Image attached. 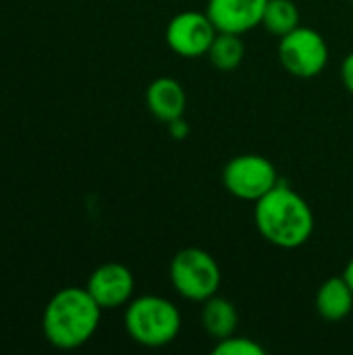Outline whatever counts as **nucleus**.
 I'll list each match as a JSON object with an SVG mask.
<instances>
[{"instance_id":"nucleus-1","label":"nucleus","mask_w":353,"mask_h":355,"mask_svg":"<svg viewBox=\"0 0 353 355\" xmlns=\"http://www.w3.org/2000/svg\"><path fill=\"white\" fill-rule=\"evenodd\" d=\"M254 223L264 241L281 250L306 245L314 233V212L306 198L279 183L254 206Z\"/></svg>"},{"instance_id":"nucleus-2","label":"nucleus","mask_w":353,"mask_h":355,"mask_svg":"<svg viewBox=\"0 0 353 355\" xmlns=\"http://www.w3.org/2000/svg\"><path fill=\"white\" fill-rule=\"evenodd\" d=\"M102 312L104 310L85 287H64L46 304L42 333L56 349H77L96 335Z\"/></svg>"},{"instance_id":"nucleus-3","label":"nucleus","mask_w":353,"mask_h":355,"mask_svg":"<svg viewBox=\"0 0 353 355\" xmlns=\"http://www.w3.org/2000/svg\"><path fill=\"white\" fill-rule=\"evenodd\" d=\"M125 331L141 347L160 349L171 345L181 333L179 308L162 295H139L125 306Z\"/></svg>"},{"instance_id":"nucleus-4","label":"nucleus","mask_w":353,"mask_h":355,"mask_svg":"<svg viewBox=\"0 0 353 355\" xmlns=\"http://www.w3.org/2000/svg\"><path fill=\"white\" fill-rule=\"evenodd\" d=\"M169 279L183 300L202 304L218 293L223 272L210 252L202 248H183L169 264Z\"/></svg>"},{"instance_id":"nucleus-5","label":"nucleus","mask_w":353,"mask_h":355,"mask_svg":"<svg viewBox=\"0 0 353 355\" xmlns=\"http://www.w3.org/2000/svg\"><path fill=\"white\" fill-rule=\"evenodd\" d=\"M277 54L283 69L298 79H314L329 64V44L325 35L306 25L279 37Z\"/></svg>"},{"instance_id":"nucleus-6","label":"nucleus","mask_w":353,"mask_h":355,"mask_svg":"<svg viewBox=\"0 0 353 355\" xmlns=\"http://www.w3.org/2000/svg\"><path fill=\"white\" fill-rule=\"evenodd\" d=\"M279 173L275 164L262 154L233 156L223 168L225 189L241 202H258L270 189L279 185Z\"/></svg>"},{"instance_id":"nucleus-7","label":"nucleus","mask_w":353,"mask_h":355,"mask_svg":"<svg viewBox=\"0 0 353 355\" xmlns=\"http://www.w3.org/2000/svg\"><path fill=\"white\" fill-rule=\"evenodd\" d=\"M216 33L218 31L206 10H183L169 21L164 40L175 54L183 58H200L208 54Z\"/></svg>"},{"instance_id":"nucleus-8","label":"nucleus","mask_w":353,"mask_h":355,"mask_svg":"<svg viewBox=\"0 0 353 355\" xmlns=\"http://www.w3.org/2000/svg\"><path fill=\"white\" fill-rule=\"evenodd\" d=\"M85 289L102 310H117L133 300L135 277L125 264L106 262L89 275Z\"/></svg>"},{"instance_id":"nucleus-9","label":"nucleus","mask_w":353,"mask_h":355,"mask_svg":"<svg viewBox=\"0 0 353 355\" xmlns=\"http://www.w3.org/2000/svg\"><path fill=\"white\" fill-rule=\"evenodd\" d=\"M268 0H208L206 15L216 31L243 35L262 25Z\"/></svg>"},{"instance_id":"nucleus-10","label":"nucleus","mask_w":353,"mask_h":355,"mask_svg":"<svg viewBox=\"0 0 353 355\" xmlns=\"http://www.w3.org/2000/svg\"><path fill=\"white\" fill-rule=\"evenodd\" d=\"M146 106L150 114L162 123H171L185 114L187 94L185 87L173 77H156L146 87Z\"/></svg>"},{"instance_id":"nucleus-11","label":"nucleus","mask_w":353,"mask_h":355,"mask_svg":"<svg viewBox=\"0 0 353 355\" xmlns=\"http://www.w3.org/2000/svg\"><path fill=\"white\" fill-rule=\"evenodd\" d=\"M314 306L318 316L327 322H341L352 314L353 291L347 281L343 279V275L331 277L318 287Z\"/></svg>"},{"instance_id":"nucleus-12","label":"nucleus","mask_w":353,"mask_h":355,"mask_svg":"<svg viewBox=\"0 0 353 355\" xmlns=\"http://www.w3.org/2000/svg\"><path fill=\"white\" fill-rule=\"evenodd\" d=\"M200 322L204 333L214 339H227L231 335H235L237 327H239V312L235 308V304L227 297H221L218 293L212 295L210 300L202 302V312H200Z\"/></svg>"},{"instance_id":"nucleus-13","label":"nucleus","mask_w":353,"mask_h":355,"mask_svg":"<svg viewBox=\"0 0 353 355\" xmlns=\"http://www.w3.org/2000/svg\"><path fill=\"white\" fill-rule=\"evenodd\" d=\"M208 60L214 69L223 71V73H231L235 71L246 56V44L241 40V35L237 33H223L218 31L216 37L210 44L208 50Z\"/></svg>"},{"instance_id":"nucleus-14","label":"nucleus","mask_w":353,"mask_h":355,"mask_svg":"<svg viewBox=\"0 0 353 355\" xmlns=\"http://www.w3.org/2000/svg\"><path fill=\"white\" fill-rule=\"evenodd\" d=\"M302 25L300 8L293 0H268L262 17V27L277 37L287 35L289 31Z\"/></svg>"},{"instance_id":"nucleus-15","label":"nucleus","mask_w":353,"mask_h":355,"mask_svg":"<svg viewBox=\"0 0 353 355\" xmlns=\"http://www.w3.org/2000/svg\"><path fill=\"white\" fill-rule=\"evenodd\" d=\"M214 355H264L266 349L250 339V337H237V335H231L227 339H221L216 341L214 349H212Z\"/></svg>"},{"instance_id":"nucleus-16","label":"nucleus","mask_w":353,"mask_h":355,"mask_svg":"<svg viewBox=\"0 0 353 355\" xmlns=\"http://www.w3.org/2000/svg\"><path fill=\"white\" fill-rule=\"evenodd\" d=\"M341 81L345 89L353 96V52H350L341 62Z\"/></svg>"},{"instance_id":"nucleus-17","label":"nucleus","mask_w":353,"mask_h":355,"mask_svg":"<svg viewBox=\"0 0 353 355\" xmlns=\"http://www.w3.org/2000/svg\"><path fill=\"white\" fill-rule=\"evenodd\" d=\"M169 133H171L175 139H185V137H187V133H189V125H187V121H185L183 116H179V119L171 121V123H169Z\"/></svg>"},{"instance_id":"nucleus-18","label":"nucleus","mask_w":353,"mask_h":355,"mask_svg":"<svg viewBox=\"0 0 353 355\" xmlns=\"http://www.w3.org/2000/svg\"><path fill=\"white\" fill-rule=\"evenodd\" d=\"M343 279L347 281V285L352 287L353 291V258L347 262V266H345V270H343Z\"/></svg>"},{"instance_id":"nucleus-19","label":"nucleus","mask_w":353,"mask_h":355,"mask_svg":"<svg viewBox=\"0 0 353 355\" xmlns=\"http://www.w3.org/2000/svg\"><path fill=\"white\" fill-rule=\"evenodd\" d=\"M352 2H353V0H352Z\"/></svg>"}]
</instances>
